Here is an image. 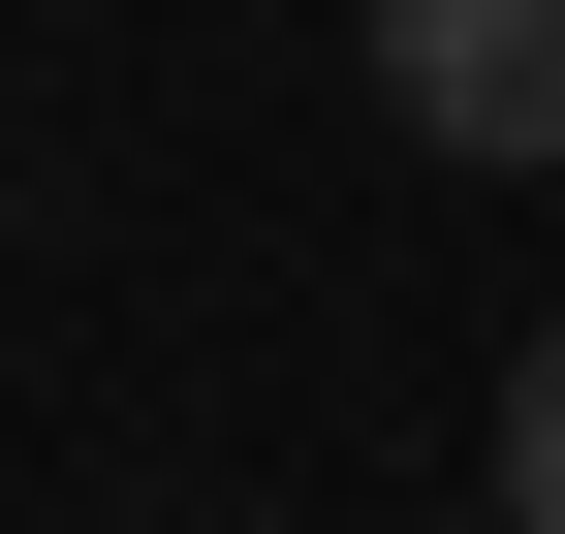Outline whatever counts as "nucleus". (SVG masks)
<instances>
[{
	"label": "nucleus",
	"mask_w": 565,
	"mask_h": 534,
	"mask_svg": "<svg viewBox=\"0 0 565 534\" xmlns=\"http://www.w3.org/2000/svg\"><path fill=\"white\" fill-rule=\"evenodd\" d=\"M377 95L440 158H565V0H377Z\"/></svg>",
	"instance_id": "f257e3e1"
},
{
	"label": "nucleus",
	"mask_w": 565,
	"mask_h": 534,
	"mask_svg": "<svg viewBox=\"0 0 565 534\" xmlns=\"http://www.w3.org/2000/svg\"><path fill=\"white\" fill-rule=\"evenodd\" d=\"M503 534H565V314L503 346Z\"/></svg>",
	"instance_id": "f03ea898"
}]
</instances>
